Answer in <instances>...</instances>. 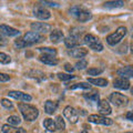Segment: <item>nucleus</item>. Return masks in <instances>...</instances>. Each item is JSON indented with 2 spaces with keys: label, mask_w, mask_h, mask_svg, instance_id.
Returning <instances> with one entry per match:
<instances>
[{
  "label": "nucleus",
  "mask_w": 133,
  "mask_h": 133,
  "mask_svg": "<svg viewBox=\"0 0 133 133\" xmlns=\"http://www.w3.org/2000/svg\"><path fill=\"white\" fill-rule=\"evenodd\" d=\"M18 108L20 112L22 113L23 118L27 120V121H35V120L38 118L39 115V111L36 107L27 104V103H19Z\"/></svg>",
  "instance_id": "f257e3e1"
},
{
  "label": "nucleus",
  "mask_w": 133,
  "mask_h": 133,
  "mask_svg": "<svg viewBox=\"0 0 133 133\" xmlns=\"http://www.w3.org/2000/svg\"><path fill=\"white\" fill-rule=\"evenodd\" d=\"M42 5H47V6H50V7H58L59 3L58 2H51V1H41Z\"/></svg>",
  "instance_id": "4c0bfd02"
},
{
  "label": "nucleus",
  "mask_w": 133,
  "mask_h": 133,
  "mask_svg": "<svg viewBox=\"0 0 133 133\" xmlns=\"http://www.w3.org/2000/svg\"><path fill=\"white\" fill-rule=\"evenodd\" d=\"M62 39H63V33H62V31L58 30V29L53 30L51 33H50V40H51L52 42L58 43V42H60Z\"/></svg>",
  "instance_id": "412c9836"
},
{
  "label": "nucleus",
  "mask_w": 133,
  "mask_h": 133,
  "mask_svg": "<svg viewBox=\"0 0 133 133\" xmlns=\"http://www.w3.org/2000/svg\"><path fill=\"white\" fill-rule=\"evenodd\" d=\"M20 122H21V120H20L19 116H16V115H11L8 118V123H9V125H18V124H20Z\"/></svg>",
  "instance_id": "cd10ccee"
},
{
  "label": "nucleus",
  "mask_w": 133,
  "mask_h": 133,
  "mask_svg": "<svg viewBox=\"0 0 133 133\" xmlns=\"http://www.w3.org/2000/svg\"><path fill=\"white\" fill-rule=\"evenodd\" d=\"M83 41H84L85 44H88L91 49L95 50V51H102V50H103L102 42L99 40V38H97V37L93 36V35H91V33H89V35H85Z\"/></svg>",
  "instance_id": "20e7f679"
},
{
  "label": "nucleus",
  "mask_w": 133,
  "mask_h": 133,
  "mask_svg": "<svg viewBox=\"0 0 133 133\" xmlns=\"http://www.w3.org/2000/svg\"><path fill=\"white\" fill-rule=\"evenodd\" d=\"M57 108H58V102L52 101V100H47L44 103V111L48 114H52L57 110Z\"/></svg>",
  "instance_id": "6ab92c4d"
},
{
  "label": "nucleus",
  "mask_w": 133,
  "mask_h": 133,
  "mask_svg": "<svg viewBox=\"0 0 133 133\" xmlns=\"http://www.w3.org/2000/svg\"><path fill=\"white\" fill-rule=\"evenodd\" d=\"M70 90H76V89H84V90H90L91 89V85L88 84V83H84V82H81V83H76L73 85H70L69 87Z\"/></svg>",
  "instance_id": "393cba45"
},
{
  "label": "nucleus",
  "mask_w": 133,
  "mask_h": 133,
  "mask_svg": "<svg viewBox=\"0 0 133 133\" xmlns=\"http://www.w3.org/2000/svg\"><path fill=\"white\" fill-rule=\"evenodd\" d=\"M98 110L100 113L102 114H110L112 112V109L109 104V102H107V100H102V101H99L98 104Z\"/></svg>",
  "instance_id": "dca6fc26"
},
{
  "label": "nucleus",
  "mask_w": 133,
  "mask_h": 133,
  "mask_svg": "<svg viewBox=\"0 0 133 133\" xmlns=\"http://www.w3.org/2000/svg\"><path fill=\"white\" fill-rule=\"evenodd\" d=\"M131 52L133 53V43H132V45H131Z\"/></svg>",
  "instance_id": "79ce46f5"
},
{
  "label": "nucleus",
  "mask_w": 133,
  "mask_h": 133,
  "mask_svg": "<svg viewBox=\"0 0 133 133\" xmlns=\"http://www.w3.org/2000/svg\"><path fill=\"white\" fill-rule=\"evenodd\" d=\"M33 15H35V17H37L38 19H41V20H47L51 17L50 11L47 10L42 6H36L33 8Z\"/></svg>",
  "instance_id": "1a4fd4ad"
},
{
  "label": "nucleus",
  "mask_w": 133,
  "mask_h": 133,
  "mask_svg": "<svg viewBox=\"0 0 133 133\" xmlns=\"http://www.w3.org/2000/svg\"><path fill=\"white\" fill-rule=\"evenodd\" d=\"M84 98L90 100V101H94V102H99V93L97 92H93V93H85L84 94Z\"/></svg>",
  "instance_id": "c756f323"
},
{
  "label": "nucleus",
  "mask_w": 133,
  "mask_h": 133,
  "mask_svg": "<svg viewBox=\"0 0 133 133\" xmlns=\"http://www.w3.org/2000/svg\"><path fill=\"white\" fill-rule=\"evenodd\" d=\"M31 29L33 30V32L45 33L51 30V26L48 23H43V22H33L31 23Z\"/></svg>",
  "instance_id": "9d476101"
},
{
  "label": "nucleus",
  "mask_w": 133,
  "mask_h": 133,
  "mask_svg": "<svg viewBox=\"0 0 133 133\" xmlns=\"http://www.w3.org/2000/svg\"><path fill=\"white\" fill-rule=\"evenodd\" d=\"M88 82L98 85V87H107L108 85V80L107 79H103V78H98V79L88 78Z\"/></svg>",
  "instance_id": "4be33fe9"
},
{
  "label": "nucleus",
  "mask_w": 133,
  "mask_h": 133,
  "mask_svg": "<svg viewBox=\"0 0 133 133\" xmlns=\"http://www.w3.org/2000/svg\"><path fill=\"white\" fill-rule=\"evenodd\" d=\"M5 44H6V39L2 36V32L0 31V45H5Z\"/></svg>",
  "instance_id": "a19ab883"
},
{
  "label": "nucleus",
  "mask_w": 133,
  "mask_h": 133,
  "mask_svg": "<svg viewBox=\"0 0 133 133\" xmlns=\"http://www.w3.org/2000/svg\"><path fill=\"white\" fill-rule=\"evenodd\" d=\"M124 5L123 1H108L104 3V7L107 8H119Z\"/></svg>",
  "instance_id": "c85d7f7f"
},
{
  "label": "nucleus",
  "mask_w": 133,
  "mask_h": 133,
  "mask_svg": "<svg viewBox=\"0 0 133 133\" xmlns=\"http://www.w3.org/2000/svg\"><path fill=\"white\" fill-rule=\"evenodd\" d=\"M0 30H1L2 33H5V35L8 37H16V36L20 35V31H18L15 28L7 26V24H1V26H0Z\"/></svg>",
  "instance_id": "2eb2a0df"
},
{
  "label": "nucleus",
  "mask_w": 133,
  "mask_h": 133,
  "mask_svg": "<svg viewBox=\"0 0 133 133\" xmlns=\"http://www.w3.org/2000/svg\"><path fill=\"white\" fill-rule=\"evenodd\" d=\"M113 85L114 88L116 89H120V90H128L130 88V81L128 80L125 78H118L115 79L114 82H113Z\"/></svg>",
  "instance_id": "9b49d317"
},
{
  "label": "nucleus",
  "mask_w": 133,
  "mask_h": 133,
  "mask_svg": "<svg viewBox=\"0 0 133 133\" xmlns=\"http://www.w3.org/2000/svg\"><path fill=\"white\" fill-rule=\"evenodd\" d=\"M127 35V28L125 27H119L116 29V31L111 33L107 37V42L110 45H115L116 43H119L120 41L123 39V37Z\"/></svg>",
  "instance_id": "7ed1b4c3"
},
{
  "label": "nucleus",
  "mask_w": 133,
  "mask_h": 133,
  "mask_svg": "<svg viewBox=\"0 0 133 133\" xmlns=\"http://www.w3.org/2000/svg\"><path fill=\"white\" fill-rule=\"evenodd\" d=\"M43 127L47 129L49 132H53V131L57 130L56 123L53 122V120H51V119H45L44 121H43Z\"/></svg>",
  "instance_id": "b1692460"
},
{
  "label": "nucleus",
  "mask_w": 133,
  "mask_h": 133,
  "mask_svg": "<svg viewBox=\"0 0 133 133\" xmlns=\"http://www.w3.org/2000/svg\"><path fill=\"white\" fill-rule=\"evenodd\" d=\"M23 41L24 43H26L27 45H31V44H35V43H38V42H41L44 37L42 35H40V33H37V32H27L26 35L23 36Z\"/></svg>",
  "instance_id": "39448f33"
},
{
  "label": "nucleus",
  "mask_w": 133,
  "mask_h": 133,
  "mask_svg": "<svg viewBox=\"0 0 133 133\" xmlns=\"http://www.w3.org/2000/svg\"><path fill=\"white\" fill-rule=\"evenodd\" d=\"M68 55L71 56L73 58H83L88 55V50L84 49V48H73L71 50L68 51Z\"/></svg>",
  "instance_id": "4468645a"
},
{
  "label": "nucleus",
  "mask_w": 133,
  "mask_h": 133,
  "mask_svg": "<svg viewBox=\"0 0 133 133\" xmlns=\"http://www.w3.org/2000/svg\"><path fill=\"white\" fill-rule=\"evenodd\" d=\"M10 80V77L6 73H0V82H6V81H9Z\"/></svg>",
  "instance_id": "e433bc0d"
},
{
  "label": "nucleus",
  "mask_w": 133,
  "mask_h": 133,
  "mask_svg": "<svg viewBox=\"0 0 133 133\" xmlns=\"http://www.w3.org/2000/svg\"><path fill=\"white\" fill-rule=\"evenodd\" d=\"M64 69L66 70V71H69V72H73L74 71V68L70 63H65L64 64Z\"/></svg>",
  "instance_id": "58836bf2"
},
{
  "label": "nucleus",
  "mask_w": 133,
  "mask_h": 133,
  "mask_svg": "<svg viewBox=\"0 0 133 133\" xmlns=\"http://www.w3.org/2000/svg\"><path fill=\"white\" fill-rule=\"evenodd\" d=\"M58 76V78L60 79V80H62V81H68V80H71V79H73L74 78V76H71V74H65V73H58L57 74Z\"/></svg>",
  "instance_id": "2f4dec72"
},
{
  "label": "nucleus",
  "mask_w": 133,
  "mask_h": 133,
  "mask_svg": "<svg viewBox=\"0 0 133 133\" xmlns=\"http://www.w3.org/2000/svg\"><path fill=\"white\" fill-rule=\"evenodd\" d=\"M64 43L68 48H76L77 45L80 44V39H79V37L76 36V35H70L69 37H66L64 39Z\"/></svg>",
  "instance_id": "ddd939ff"
},
{
  "label": "nucleus",
  "mask_w": 133,
  "mask_h": 133,
  "mask_svg": "<svg viewBox=\"0 0 133 133\" xmlns=\"http://www.w3.org/2000/svg\"><path fill=\"white\" fill-rule=\"evenodd\" d=\"M132 37H133V33H132Z\"/></svg>",
  "instance_id": "a18cd8bd"
},
{
  "label": "nucleus",
  "mask_w": 133,
  "mask_h": 133,
  "mask_svg": "<svg viewBox=\"0 0 133 133\" xmlns=\"http://www.w3.org/2000/svg\"><path fill=\"white\" fill-rule=\"evenodd\" d=\"M118 74L121 76V78H125V79L133 77V66L129 65V66H124L122 69H119Z\"/></svg>",
  "instance_id": "aec40b11"
},
{
  "label": "nucleus",
  "mask_w": 133,
  "mask_h": 133,
  "mask_svg": "<svg viewBox=\"0 0 133 133\" xmlns=\"http://www.w3.org/2000/svg\"><path fill=\"white\" fill-rule=\"evenodd\" d=\"M15 44L17 45L18 48H24V47H28V45L24 43V41H23V39L22 38H18L16 41H15Z\"/></svg>",
  "instance_id": "c9c22d12"
},
{
  "label": "nucleus",
  "mask_w": 133,
  "mask_h": 133,
  "mask_svg": "<svg viewBox=\"0 0 133 133\" xmlns=\"http://www.w3.org/2000/svg\"><path fill=\"white\" fill-rule=\"evenodd\" d=\"M89 122H92L95 124H103V125H111L113 121L111 119L107 118L103 115H98V114H92L89 115Z\"/></svg>",
  "instance_id": "6e6552de"
},
{
  "label": "nucleus",
  "mask_w": 133,
  "mask_h": 133,
  "mask_svg": "<svg viewBox=\"0 0 133 133\" xmlns=\"http://www.w3.org/2000/svg\"><path fill=\"white\" fill-rule=\"evenodd\" d=\"M28 76L30 78H33V79H37V81H41L43 80L45 78L44 74L41 72V71H38V70H31V71L28 72Z\"/></svg>",
  "instance_id": "5701e85b"
},
{
  "label": "nucleus",
  "mask_w": 133,
  "mask_h": 133,
  "mask_svg": "<svg viewBox=\"0 0 133 133\" xmlns=\"http://www.w3.org/2000/svg\"><path fill=\"white\" fill-rule=\"evenodd\" d=\"M39 60L41 62H43L44 64H49V65H56L58 64V59L53 56H48V55H41L39 57Z\"/></svg>",
  "instance_id": "a211bd4d"
},
{
  "label": "nucleus",
  "mask_w": 133,
  "mask_h": 133,
  "mask_svg": "<svg viewBox=\"0 0 133 133\" xmlns=\"http://www.w3.org/2000/svg\"><path fill=\"white\" fill-rule=\"evenodd\" d=\"M1 104L6 108V109H12L14 108V104H12V102L9 101V100H7V99H2L1 100Z\"/></svg>",
  "instance_id": "f704fd0d"
},
{
  "label": "nucleus",
  "mask_w": 133,
  "mask_h": 133,
  "mask_svg": "<svg viewBox=\"0 0 133 133\" xmlns=\"http://www.w3.org/2000/svg\"><path fill=\"white\" fill-rule=\"evenodd\" d=\"M56 128L58 129V130H63V129L65 128V123L63 121V119H62L61 115H58L56 118Z\"/></svg>",
  "instance_id": "bb28decb"
},
{
  "label": "nucleus",
  "mask_w": 133,
  "mask_h": 133,
  "mask_svg": "<svg viewBox=\"0 0 133 133\" xmlns=\"http://www.w3.org/2000/svg\"><path fill=\"white\" fill-rule=\"evenodd\" d=\"M1 131L3 133H27V131L24 130L23 128H16V127L9 125V124H5V125H2Z\"/></svg>",
  "instance_id": "f3484780"
},
{
  "label": "nucleus",
  "mask_w": 133,
  "mask_h": 133,
  "mask_svg": "<svg viewBox=\"0 0 133 133\" xmlns=\"http://www.w3.org/2000/svg\"><path fill=\"white\" fill-rule=\"evenodd\" d=\"M8 95L17 100H21V101H31V99H32L31 95H29L27 93H22L20 91H9Z\"/></svg>",
  "instance_id": "f8f14e48"
},
{
  "label": "nucleus",
  "mask_w": 133,
  "mask_h": 133,
  "mask_svg": "<svg viewBox=\"0 0 133 133\" xmlns=\"http://www.w3.org/2000/svg\"><path fill=\"white\" fill-rule=\"evenodd\" d=\"M63 114L66 118V120H69L70 123H77L79 120V113L78 111L72 107H65Z\"/></svg>",
  "instance_id": "0eeeda50"
},
{
  "label": "nucleus",
  "mask_w": 133,
  "mask_h": 133,
  "mask_svg": "<svg viewBox=\"0 0 133 133\" xmlns=\"http://www.w3.org/2000/svg\"><path fill=\"white\" fill-rule=\"evenodd\" d=\"M70 15L80 22L88 21V20L91 19V17H92L91 16V12L89 10H87L85 8L80 7V6H73V7L70 8Z\"/></svg>",
  "instance_id": "f03ea898"
},
{
  "label": "nucleus",
  "mask_w": 133,
  "mask_h": 133,
  "mask_svg": "<svg viewBox=\"0 0 133 133\" xmlns=\"http://www.w3.org/2000/svg\"><path fill=\"white\" fill-rule=\"evenodd\" d=\"M129 133H133V132H129Z\"/></svg>",
  "instance_id": "c03bdc74"
},
{
  "label": "nucleus",
  "mask_w": 133,
  "mask_h": 133,
  "mask_svg": "<svg viewBox=\"0 0 133 133\" xmlns=\"http://www.w3.org/2000/svg\"><path fill=\"white\" fill-rule=\"evenodd\" d=\"M80 133H88V132H87V131H82V132H80Z\"/></svg>",
  "instance_id": "37998d69"
},
{
  "label": "nucleus",
  "mask_w": 133,
  "mask_h": 133,
  "mask_svg": "<svg viewBox=\"0 0 133 133\" xmlns=\"http://www.w3.org/2000/svg\"><path fill=\"white\" fill-rule=\"evenodd\" d=\"M110 101L116 107H124V105L128 104L129 99L125 97V95H123L121 93L114 92L110 95Z\"/></svg>",
  "instance_id": "423d86ee"
},
{
  "label": "nucleus",
  "mask_w": 133,
  "mask_h": 133,
  "mask_svg": "<svg viewBox=\"0 0 133 133\" xmlns=\"http://www.w3.org/2000/svg\"><path fill=\"white\" fill-rule=\"evenodd\" d=\"M10 61H11V59H10L9 56L6 55V53H3V52H0V63L7 64V63H9Z\"/></svg>",
  "instance_id": "7c9ffc66"
},
{
  "label": "nucleus",
  "mask_w": 133,
  "mask_h": 133,
  "mask_svg": "<svg viewBox=\"0 0 133 133\" xmlns=\"http://www.w3.org/2000/svg\"><path fill=\"white\" fill-rule=\"evenodd\" d=\"M125 118L128 120H130V121H133V111H129L125 114Z\"/></svg>",
  "instance_id": "ea45409f"
},
{
  "label": "nucleus",
  "mask_w": 133,
  "mask_h": 133,
  "mask_svg": "<svg viewBox=\"0 0 133 133\" xmlns=\"http://www.w3.org/2000/svg\"><path fill=\"white\" fill-rule=\"evenodd\" d=\"M87 65H88V62H87V60H84V59H80V61H78L76 63L77 69H79V70L84 69Z\"/></svg>",
  "instance_id": "473e14b6"
},
{
  "label": "nucleus",
  "mask_w": 133,
  "mask_h": 133,
  "mask_svg": "<svg viewBox=\"0 0 133 133\" xmlns=\"http://www.w3.org/2000/svg\"><path fill=\"white\" fill-rule=\"evenodd\" d=\"M103 71L102 69H95V68H92V69H89L88 71H87V73L89 74V76H98V74H100Z\"/></svg>",
  "instance_id": "72a5a7b5"
},
{
  "label": "nucleus",
  "mask_w": 133,
  "mask_h": 133,
  "mask_svg": "<svg viewBox=\"0 0 133 133\" xmlns=\"http://www.w3.org/2000/svg\"><path fill=\"white\" fill-rule=\"evenodd\" d=\"M39 51L41 52V55H48L53 57H56L57 55V50L52 48H39Z\"/></svg>",
  "instance_id": "a878e982"
}]
</instances>
